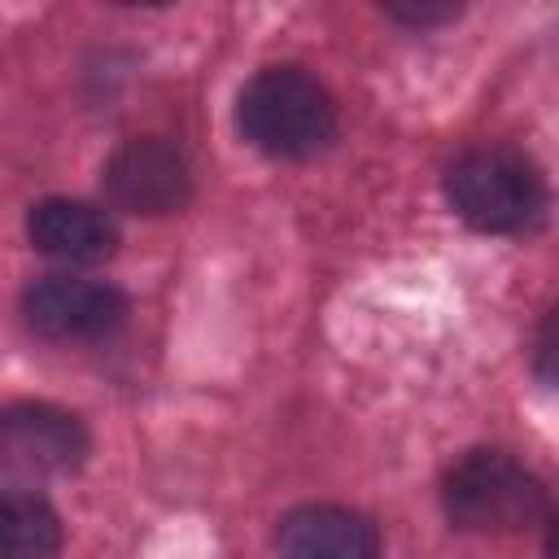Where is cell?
Instances as JSON below:
<instances>
[{
	"instance_id": "ba28073f",
	"label": "cell",
	"mask_w": 559,
	"mask_h": 559,
	"mask_svg": "<svg viewBox=\"0 0 559 559\" xmlns=\"http://www.w3.org/2000/svg\"><path fill=\"white\" fill-rule=\"evenodd\" d=\"M31 245L66 266H96L118 249V223L105 205L79 197H44L26 214Z\"/></svg>"
},
{
	"instance_id": "8992f818",
	"label": "cell",
	"mask_w": 559,
	"mask_h": 559,
	"mask_svg": "<svg viewBox=\"0 0 559 559\" xmlns=\"http://www.w3.org/2000/svg\"><path fill=\"white\" fill-rule=\"evenodd\" d=\"M92 437L83 419L52 402H13L0 415V463L9 476L48 480L83 467Z\"/></svg>"
},
{
	"instance_id": "30bf717a",
	"label": "cell",
	"mask_w": 559,
	"mask_h": 559,
	"mask_svg": "<svg viewBox=\"0 0 559 559\" xmlns=\"http://www.w3.org/2000/svg\"><path fill=\"white\" fill-rule=\"evenodd\" d=\"M528 362H533V376H537V380H546V384L559 389V306H550V310L537 319Z\"/></svg>"
},
{
	"instance_id": "277c9868",
	"label": "cell",
	"mask_w": 559,
	"mask_h": 559,
	"mask_svg": "<svg viewBox=\"0 0 559 559\" xmlns=\"http://www.w3.org/2000/svg\"><path fill=\"white\" fill-rule=\"evenodd\" d=\"M127 297L122 288L70 271H52L26 284L22 293V319L35 336L57 345H92L109 341L127 323Z\"/></svg>"
},
{
	"instance_id": "7a4b0ae2",
	"label": "cell",
	"mask_w": 559,
	"mask_h": 559,
	"mask_svg": "<svg viewBox=\"0 0 559 559\" xmlns=\"http://www.w3.org/2000/svg\"><path fill=\"white\" fill-rule=\"evenodd\" d=\"M441 511L459 533L511 537L550 515L546 485L507 450H467L441 476Z\"/></svg>"
},
{
	"instance_id": "7c38bea8",
	"label": "cell",
	"mask_w": 559,
	"mask_h": 559,
	"mask_svg": "<svg viewBox=\"0 0 559 559\" xmlns=\"http://www.w3.org/2000/svg\"><path fill=\"white\" fill-rule=\"evenodd\" d=\"M546 559H559V511L550 515V528H546Z\"/></svg>"
},
{
	"instance_id": "9c48e42d",
	"label": "cell",
	"mask_w": 559,
	"mask_h": 559,
	"mask_svg": "<svg viewBox=\"0 0 559 559\" xmlns=\"http://www.w3.org/2000/svg\"><path fill=\"white\" fill-rule=\"evenodd\" d=\"M61 550V515L35 489L0 498V559H52Z\"/></svg>"
},
{
	"instance_id": "52a82bcc",
	"label": "cell",
	"mask_w": 559,
	"mask_h": 559,
	"mask_svg": "<svg viewBox=\"0 0 559 559\" xmlns=\"http://www.w3.org/2000/svg\"><path fill=\"white\" fill-rule=\"evenodd\" d=\"M280 559H380V528L371 515L341 502H301L275 524Z\"/></svg>"
},
{
	"instance_id": "3957f363",
	"label": "cell",
	"mask_w": 559,
	"mask_h": 559,
	"mask_svg": "<svg viewBox=\"0 0 559 559\" xmlns=\"http://www.w3.org/2000/svg\"><path fill=\"white\" fill-rule=\"evenodd\" d=\"M441 188H445L450 210L467 227L489 231V236H511V231L533 227L550 201L546 175L537 170V162L507 144L463 148L445 166Z\"/></svg>"
},
{
	"instance_id": "8fae6325",
	"label": "cell",
	"mask_w": 559,
	"mask_h": 559,
	"mask_svg": "<svg viewBox=\"0 0 559 559\" xmlns=\"http://www.w3.org/2000/svg\"><path fill=\"white\" fill-rule=\"evenodd\" d=\"M384 13L402 26H441V22H454L463 9L459 4H415V0H397V4H384Z\"/></svg>"
},
{
	"instance_id": "6da1fadb",
	"label": "cell",
	"mask_w": 559,
	"mask_h": 559,
	"mask_svg": "<svg viewBox=\"0 0 559 559\" xmlns=\"http://www.w3.org/2000/svg\"><path fill=\"white\" fill-rule=\"evenodd\" d=\"M236 131L266 157H314L336 135V100L301 66H262L236 96Z\"/></svg>"
},
{
	"instance_id": "5b68a950",
	"label": "cell",
	"mask_w": 559,
	"mask_h": 559,
	"mask_svg": "<svg viewBox=\"0 0 559 559\" xmlns=\"http://www.w3.org/2000/svg\"><path fill=\"white\" fill-rule=\"evenodd\" d=\"M100 188L114 210L140 214V218H162V214H175L188 205L192 170H188V157L170 140L131 135L105 157Z\"/></svg>"
}]
</instances>
